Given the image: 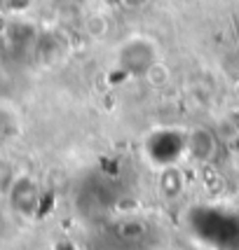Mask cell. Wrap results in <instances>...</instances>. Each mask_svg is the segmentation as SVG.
<instances>
[{
  "label": "cell",
  "mask_w": 239,
  "mask_h": 250,
  "mask_svg": "<svg viewBox=\"0 0 239 250\" xmlns=\"http://www.w3.org/2000/svg\"><path fill=\"white\" fill-rule=\"evenodd\" d=\"M152 241V229L136 220L113 222L98 231L94 250H148Z\"/></svg>",
  "instance_id": "1"
},
{
  "label": "cell",
  "mask_w": 239,
  "mask_h": 250,
  "mask_svg": "<svg viewBox=\"0 0 239 250\" xmlns=\"http://www.w3.org/2000/svg\"><path fill=\"white\" fill-rule=\"evenodd\" d=\"M10 201L14 210H19L24 215H33L38 206H40V192H38V185L28 180V178H17L12 180L10 185Z\"/></svg>",
  "instance_id": "2"
},
{
  "label": "cell",
  "mask_w": 239,
  "mask_h": 250,
  "mask_svg": "<svg viewBox=\"0 0 239 250\" xmlns=\"http://www.w3.org/2000/svg\"><path fill=\"white\" fill-rule=\"evenodd\" d=\"M12 173H10V166L5 162H0V187L2 189H10V185H12Z\"/></svg>",
  "instance_id": "3"
}]
</instances>
